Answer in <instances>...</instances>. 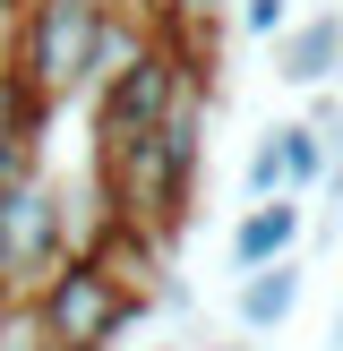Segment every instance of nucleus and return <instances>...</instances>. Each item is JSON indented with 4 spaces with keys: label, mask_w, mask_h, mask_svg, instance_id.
I'll list each match as a JSON object with an SVG mask.
<instances>
[{
    "label": "nucleus",
    "mask_w": 343,
    "mask_h": 351,
    "mask_svg": "<svg viewBox=\"0 0 343 351\" xmlns=\"http://www.w3.org/2000/svg\"><path fill=\"white\" fill-rule=\"evenodd\" d=\"M34 317H43V343H51V351H120L137 326L154 317V300L120 291L103 257L69 249V257H60V274L34 291Z\"/></svg>",
    "instance_id": "f257e3e1"
},
{
    "label": "nucleus",
    "mask_w": 343,
    "mask_h": 351,
    "mask_svg": "<svg viewBox=\"0 0 343 351\" xmlns=\"http://www.w3.org/2000/svg\"><path fill=\"white\" fill-rule=\"evenodd\" d=\"M112 17V0H26L9 26V69L43 103H78L95 77V34Z\"/></svg>",
    "instance_id": "f03ea898"
},
{
    "label": "nucleus",
    "mask_w": 343,
    "mask_h": 351,
    "mask_svg": "<svg viewBox=\"0 0 343 351\" xmlns=\"http://www.w3.org/2000/svg\"><path fill=\"white\" fill-rule=\"evenodd\" d=\"M180 77H189V51L172 43V34H154V43L137 51L120 77H103L95 95H86V103H95V163H120L129 146H146V137L163 129Z\"/></svg>",
    "instance_id": "7ed1b4c3"
},
{
    "label": "nucleus",
    "mask_w": 343,
    "mask_h": 351,
    "mask_svg": "<svg viewBox=\"0 0 343 351\" xmlns=\"http://www.w3.org/2000/svg\"><path fill=\"white\" fill-rule=\"evenodd\" d=\"M69 249H78V215H69V197L51 189V171L0 189V274H9L17 300H34V291L60 274Z\"/></svg>",
    "instance_id": "20e7f679"
},
{
    "label": "nucleus",
    "mask_w": 343,
    "mask_h": 351,
    "mask_svg": "<svg viewBox=\"0 0 343 351\" xmlns=\"http://www.w3.org/2000/svg\"><path fill=\"white\" fill-rule=\"evenodd\" d=\"M51 112H60V103H43V95L9 69V51H0V189L43 171V154H51Z\"/></svg>",
    "instance_id": "39448f33"
},
{
    "label": "nucleus",
    "mask_w": 343,
    "mask_h": 351,
    "mask_svg": "<svg viewBox=\"0 0 343 351\" xmlns=\"http://www.w3.org/2000/svg\"><path fill=\"white\" fill-rule=\"evenodd\" d=\"M223 249H232V274H249V266H274V257H292V249H309V206L292 197H249L232 215V240H223Z\"/></svg>",
    "instance_id": "423d86ee"
},
{
    "label": "nucleus",
    "mask_w": 343,
    "mask_h": 351,
    "mask_svg": "<svg viewBox=\"0 0 343 351\" xmlns=\"http://www.w3.org/2000/svg\"><path fill=\"white\" fill-rule=\"evenodd\" d=\"M300 291H309V249L274 257V266H249V274H240V291H232L240 335H283V326L300 317Z\"/></svg>",
    "instance_id": "0eeeda50"
},
{
    "label": "nucleus",
    "mask_w": 343,
    "mask_h": 351,
    "mask_svg": "<svg viewBox=\"0 0 343 351\" xmlns=\"http://www.w3.org/2000/svg\"><path fill=\"white\" fill-rule=\"evenodd\" d=\"M335 69H343V9L292 17V26L274 34V77H283L292 95H309V86H335Z\"/></svg>",
    "instance_id": "6e6552de"
},
{
    "label": "nucleus",
    "mask_w": 343,
    "mask_h": 351,
    "mask_svg": "<svg viewBox=\"0 0 343 351\" xmlns=\"http://www.w3.org/2000/svg\"><path fill=\"white\" fill-rule=\"evenodd\" d=\"M249 197H283V120H266L240 154V206Z\"/></svg>",
    "instance_id": "1a4fd4ad"
},
{
    "label": "nucleus",
    "mask_w": 343,
    "mask_h": 351,
    "mask_svg": "<svg viewBox=\"0 0 343 351\" xmlns=\"http://www.w3.org/2000/svg\"><path fill=\"white\" fill-rule=\"evenodd\" d=\"M318 180H326V137L309 120H283V189L292 197H318Z\"/></svg>",
    "instance_id": "9d476101"
},
{
    "label": "nucleus",
    "mask_w": 343,
    "mask_h": 351,
    "mask_svg": "<svg viewBox=\"0 0 343 351\" xmlns=\"http://www.w3.org/2000/svg\"><path fill=\"white\" fill-rule=\"evenodd\" d=\"M223 17H232V0H172L154 34H206V43H215V34H223Z\"/></svg>",
    "instance_id": "9b49d317"
},
{
    "label": "nucleus",
    "mask_w": 343,
    "mask_h": 351,
    "mask_svg": "<svg viewBox=\"0 0 343 351\" xmlns=\"http://www.w3.org/2000/svg\"><path fill=\"white\" fill-rule=\"evenodd\" d=\"M232 26L249 34V43H274V34L292 26V0H232Z\"/></svg>",
    "instance_id": "f8f14e48"
},
{
    "label": "nucleus",
    "mask_w": 343,
    "mask_h": 351,
    "mask_svg": "<svg viewBox=\"0 0 343 351\" xmlns=\"http://www.w3.org/2000/svg\"><path fill=\"white\" fill-rule=\"evenodd\" d=\"M0 351H51V343H43V317H34V300H9V308H0Z\"/></svg>",
    "instance_id": "ddd939ff"
},
{
    "label": "nucleus",
    "mask_w": 343,
    "mask_h": 351,
    "mask_svg": "<svg viewBox=\"0 0 343 351\" xmlns=\"http://www.w3.org/2000/svg\"><path fill=\"white\" fill-rule=\"evenodd\" d=\"M129 9L146 17V26H163V9H172V0H129Z\"/></svg>",
    "instance_id": "4468645a"
},
{
    "label": "nucleus",
    "mask_w": 343,
    "mask_h": 351,
    "mask_svg": "<svg viewBox=\"0 0 343 351\" xmlns=\"http://www.w3.org/2000/svg\"><path fill=\"white\" fill-rule=\"evenodd\" d=\"M326 351H343V308H335V326H326Z\"/></svg>",
    "instance_id": "2eb2a0df"
},
{
    "label": "nucleus",
    "mask_w": 343,
    "mask_h": 351,
    "mask_svg": "<svg viewBox=\"0 0 343 351\" xmlns=\"http://www.w3.org/2000/svg\"><path fill=\"white\" fill-rule=\"evenodd\" d=\"M198 351H249V343H215V335H206V343H198Z\"/></svg>",
    "instance_id": "dca6fc26"
},
{
    "label": "nucleus",
    "mask_w": 343,
    "mask_h": 351,
    "mask_svg": "<svg viewBox=\"0 0 343 351\" xmlns=\"http://www.w3.org/2000/svg\"><path fill=\"white\" fill-rule=\"evenodd\" d=\"M9 300H17V291H9V274H0V308H9Z\"/></svg>",
    "instance_id": "f3484780"
},
{
    "label": "nucleus",
    "mask_w": 343,
    "mask_h": 351,
    "mask_svg": "<svg viewBox=\"0 0 343 351\" xmlns=\"http://www.w3.org/2000/svg\"><path fill=\"white\" fill-rule=\"evenodd\" d=\"M335 86H343V69H335Z\"/></svg>",
    "instance_id": "a211bd4d"
}]
</instances>
